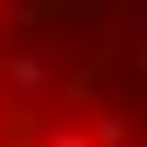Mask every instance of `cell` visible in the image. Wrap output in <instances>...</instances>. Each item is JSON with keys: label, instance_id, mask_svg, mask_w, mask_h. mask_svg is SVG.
Here are the masks:
<instances>
[{"label": "cell", "instance_id": "1", "mask_svg": "<svg viewBox=\"0 0 147 147\" xmlns=\"http://www.w3.org/2000/svg\"><path fill=\"white\" fill-rule=\"evenodd\" d=\"M0 147H147V9H0Z\"/></svg>", "mask_w": 147, "mask_h": 147}]
</instances>
